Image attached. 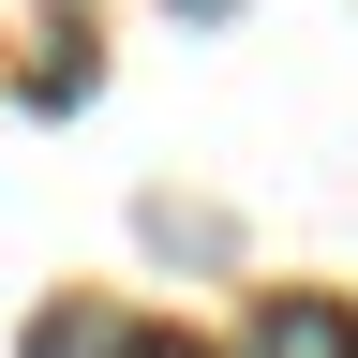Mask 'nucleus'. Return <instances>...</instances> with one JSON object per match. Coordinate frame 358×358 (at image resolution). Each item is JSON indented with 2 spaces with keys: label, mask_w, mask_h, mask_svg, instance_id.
<instances>
[{
  "label": "nucleus",
  "mask_w": 358,
  "mask_h": 358,
  "mask_svg": "<svg viewBox=\"0 0 358 358\" xmlns=\"http://www.w3.org/2000/svg\"><path fill=\"white\" fill-rule=\"evenodd\" d=\"M30 105H90V45H45V60H30Z\"/></svg>",
  "instance_id": "obj_3"
},
{
  "label": "nucleus",
  "mask_w": 358,
  "mask_h": 358,
  "mask_svg": "<svg viewBox=\"0 0 358 358\" xmlns=\"http://www.w3.org/2000/svg\"><path fill=\"white\" fill-rule=\"evenodd\" d=\"M134 329H120V313H30V358H120Z\"/></svg>",
  "instance_id": "obj_2"
},
{
  "label": "nucleus",
  "mask_w": 358,
  "mask_h": 358,
  "mask_svg": "<svg viewBox=\"0 0 358 358\" xmlns=\"http://www.w3.org/2000/svg\"><path fill=\"white\" fill-rule=\"evenodd\" d=\"M254 358H358V313L343 299H268L254 313Z\"/></svg>",
  "instance_id": "obj_1"
},
{
  "label": "nucleus",
  "mask_w": 358,
  "mask_h": 358,
  "mask_svg": "<svg viewBox=\"0 0 358 358\" xmlns=\"http://www.w3.org/2000/svg\"><path fill=\"white\" fill-rule=\"evenodd\" d=\"M179 15H239V0H179Z\"/></svg>",
  "instance_id": "obj_4"
}]
</instances>
